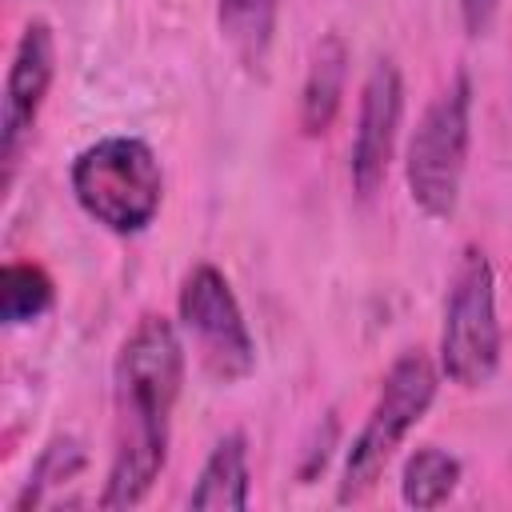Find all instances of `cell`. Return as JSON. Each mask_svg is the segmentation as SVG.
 I'll return each instance as SVG.
<instances>
[{
  "mask_svg": "<svg viewBox=\"0 0 512 512\" xmlns=\"http://www.w3.org/2000/svg\"><path fill=\"white\" fill-rule=\"evenodd\" d=\"M184 388V344L168 316L144 312L112 360V460L100 508L140 504L168 464L172 412Z\"/></svg>",
  "mask_w": 512,
  "mask_h": 512,
  "instance_id": "1",
  "label": "cell"
},
{
  "mask_svg": "<svg viewBox=\"0 0 512 512\" xmlns=\"http://www.w3.org/2000/svg\"><path fill=\"white\" fill-rule=\"evenodd\" d=\"M76 204L108 232H144L164 204V168L140 136H100L68 168Z\"/></svg>",
  "mask_w": 512,
  "mask_h": 512,
  "instance_id": "2",
  "label": "cell"
},
{
  "mask_svg": "<svg viewBox=\"0 0 512 512\" xmlns=\"http://www.w3.org/2000/svg\"><path fill=\"white\" fill-rule=\"evenodd\" d=\"M436 388H440V368L432 364V356L424 348H408L392 360V368L384 372L380 392L368 408V420L344 456V472L336 484L340 504H356L376 488V480L384 476V468L396 456V448L404 444V436L432 408Z\"/></svg>",
  "mask_w": 512,
  "mask_h": 512,
  "instance_id": "3",
  "label": "cell"
},
{
  "mask_svg": "<svg viewBox=\"0 0 512 512\" xmlns=\"http://www.w3.org/2000/svg\"><path fill=\"white\" fill-rule=\"evenodd\" d=\"M472 76L456 72L416 120L404 148V180L412 204L428 220H452L464 188L468 148H472Z\"/></svg>",
  "mask_w": 512,
  "mask_h": 512,
  "instance_id": "4",
  "label": "cell"
},
{
  "mask_svg": "<svg viewBox=\"0 0 512 512\" xmlns=\"http://www.w3.org/2000/svg\"><path fill=\"white\" fill-rule=\"evenodd\" d=\"M504 352L500 312H496V268L480 244H464L448 296H444V324H440V376L460 388H484Z\"/></svg>",
  "mask_w": 512,
  "mask_h": 512,
  "instance_id": "5",
  "label": "cell"
},
{
  "mask_svg": "<svg viewBox=\"0 0 512 512\" xmlns=\"http://www.w3.org/2000/svg\"><path fill=\"white\" fill-rule=\"evenodd\" d=\"M176 316L200 368L216 384H240L256 368V340L244 320V308L216 264H196L176 292Z\"/></svg>",
  "mask_w": 512,
  "mask_h": 512,
  "instance_id": "6",
  "label": "cell"
},
{
  "mask_svg": "<svg viewBox=\"0 0 512 512\" xmlns=\"http://www.w3.org/2000/svg\"><path fill=\"white\" fill-rule=\"evenodd\" d=\"M56 76V40L44 20H28L16 48L12 64L4 76V100H0V164H4V188H12L16 168L24 148L32 144L40 108L48 100Z\"/></svg>",
  "mask_w": 512,
  "mask_h": 512,
  "instance_id": "7",
  "label": "cell"
},
{
  "mask_svg": "<svg viewBox=\"0 0 512 512\" xmlns=\"http://www.w3.org/2000/svg\"><path fill=\"white\" fill-rule=\"evenodd\" d=\"M400 120H404V76L392 56H380L360 88V112L348 148V176L360 200H372L384 188L400 140Z\"/></svg>",
  "mask_w": 512,
  "mask_h": 512,
  "instance_id": "8",
  "label": "cell"
},
{
  "mask_svg": "<svg viewBox=\"0 0 512 512\" xmlns=\"http://www.w3.org/2000/svg\"><path fill=\"white\" fill-rule=\"evenodd\" d=\"M348 64H352V48L340 32H324L308 56V72L300 84V128L304 136H324L344 104V88H348Z\"/></svg>",
  "mask_w": 512,
  "mask_h": 512,
  "instance_id": "9",
  "label": "cell"
},
{
  "mask_svg": "<svg viewBox=\"0 0 512 512\" xmlns=\"http://www.w3.org/2000/svg\"><path fill=\"white\" fill-rule=\"evenodd\" d=\"M252 500V472H248V436L224 432L208 460L200 464V476L188 492V508L196 512H244Z\"/></svg>",
  "mask_w": 512,
  "mask_h": 512,
  "instance_id": "10",
  "label": "cell"
},
{
  "mask_svg": "<svg viewBox=\"0 0 512 512\" xmlns=\"http://www.w3.org/2000/svg\"><path fill=\"white\" fill-rule=\"evenodd\" d=\"M84 472H88V448H84V440H76V436H52L40 448V456H36L24 488L16 492L12 508L16 512H28V508L72 504L68 488H76Z\"/></svg>",
  "mask_w": 512,
  "mask_h": 512,
  "instance_id": "11",
  "label": "cell"
},
{
  "mask_svg": "<svg viewBox=\"0 0 512 512\" xmlns=\"http://www.w3.org/2000/svg\"><path fill=\"white\" fill-rule=\"evenodd\" d=\"M284 0H216V28L228 52L248 68L264 72Z\"/></svg>",
  "mask_w": 512,
  "mask_h": 512,
  "instance_id": "12",
  "label": "cell"
},
{
  "mask_svg": "<svg viewBox=\"0 0 512 512\" xmlns=\"http://www.w3.org/2000/svg\"><path fill=\"white\" fill-rule=\"evenodd\" d=\"M464 464L460 456H452L448 448L424 444L404 460L400 472V500L408 508H440L444 500H452V492L460 488Z\"/></svg>",
  "mask_w": 512,
  "mask_h": 512,
  "instance_id": "13",
  "label": "cell"
},
{
  "mask_svg": "<svg viewBox=\"0 0 512 512\" xmlns=\"http://www.w3.org/2000/svg\"><path fill=\"white\" fill-rule=\"evenodd\" d=\"M56 304V284L36 260H8L0 268V320L8 328L40 320Z\"/></svg>",
  "mask_w": 512,
  "mask_h": 512,
  "instance_id": "14",
  "label": "cell"
},
{
  "mask_svg": "<svg viewBox=\"0 0 512 512\" xmlns=\"http://www.w3.org/2000/svg\"><path fill=\"white\" fill-rule=\"evenodd\" d=\"M336 432H340V424H336V416L328 412L324 416V428L316 424L312 428V440L304 444V456H300V480L308 484V480H316L320 472H324V464H328V456H332V448H336Z\"/></svg>",
  "mask_w": 512,
  "mask_h": 512,
  "instance_id": "15",
  "label": "cell"
},
{
  "mask_svg": "<svg viewBox=\"0 0 512 512\" xmlns=\"http://www.w3.org/2000/svg\"><path fill=\"white\" fill-rule=\"evenodd\" d=\"M500 12V0H460V24L468 36H484Z\"/></svg>",
  "mask_w": 512,
  "mask_h": 512,
  "instance_id": "16",
  "label": "cell"
}]
</instances>
